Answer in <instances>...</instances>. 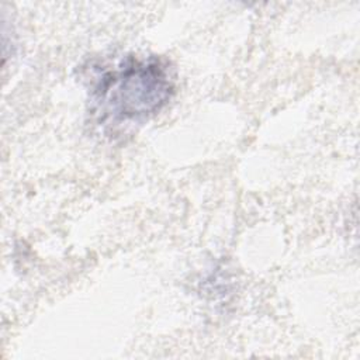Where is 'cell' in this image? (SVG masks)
Listing matches in <instances>:
<instances>
[{
  "label": "cell",
  "instance_id": "6da1fadb",
  "mask_svg": "<svg viewBox=\"0 0 360 360\" xmlns=\"http://www.w3.org/2000/svg\"><path fill=\"white\" fill-rule=\"evenodd\" d=\"M91 72L90 112L105 131L148 121L176 91L172 68L158 56L128 55L112 65L94 66Z\"/></svg>",
  "mask_w": 360,
  "mask_h": 360
}]
</instances>
